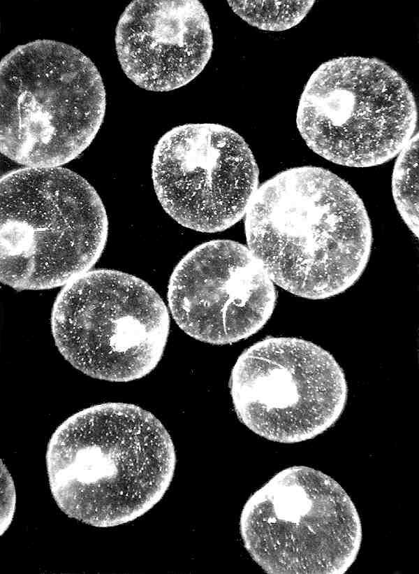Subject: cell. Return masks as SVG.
<instances>
[{"mask_svg":"<svg viewBox=\"0 0 419 574\" xmlns=\"http://www.w3.org/2000/svg\"><path fill=\"white\" fill-rule=\"evenodd\" d=\"M244 217L249 249L275 285L299 297L344 292L369 261L366 206L347 181L323 167L277 173L258 187Z\"/></svg>","mask_w":419,"mask_h":574,"instance_id":"6da1fadb","label":"cell"},{"mask_svg":"<svg viewBox=\"0 0 419 574\" xmlns=\"http://www.w3.org/2000/svg\"><path fill=\"white\" fill-rule=\"evenodd\" d=\"M177 457L161 421L110 402L71 415L52 435L46 466L53 498L71 518L98 528L133 522L163 497Z\"/></svg>","mask_w":419,"mask_h":574,"instance_id":"7a4b0ae2","label":"cell"},{"mask_svg":"<svg viewBox=\"0 0 419 574\" xmlns=\"http://www.w3.org/2000/svg\"><path fill=\"white\" fill-rule=\"evenodd\" d=\"M108 236L94 187L61 166L23 167L0 181V279L17 290L65 286L91 271Z\"/></svg>","mask_w":419,"mask_h":574,"instance_id":"3957f363","label":"cell"},{"mask_svg":"<svg viewBox=\"0 0 419 574\" xmlns=\"http://www.w3.org/2000/svg\"><path fill=\"white\" fill-rule=\"evenodd\" d=\"M106 93L94 62L57 41L20 45L0 63V150L31 168L79 157L104 119Z\"/></svg>","mask_w":419,"mask_h":574,"instance_id":"277c9868","label":"cell"},{"mask_svg":"<svg viewBox=\"0 0 419 574\" xmlns=\"http://www.w3.org/2000/svg\"><path fill=\"white\" fill-rule=\"evenodd\" d=\"M415 97L406 80L377 58L342 57L311 75L296 123L307 145L337 165L369 168L398 155L414 135Z\"/></svg>","mask_w":419,"mask_h":574,"instance_id":"5b68a950","label":"cell"},{"mask_svg":"<svg viewBox=\"0 0 419 574\" xmlns=\"http://www.w3.org/2000/svg\"><path fill=\"white\" fill-rule=\"evenodd\" d=\"M240 533L269 574H344L362 539L358 510L332 477L304 466L285 468L245 503Z\"/></svg>","mask_w":419,"mask_h":574,"instance_id":"8992f818","label":"cell"},{"mask_svg":"<svg viewBox=\"0 0 419 574\" xmlns=\"http://www.w3.org/2000/svg\"><path fill=\"white\" fill-rule=\"evenodd\" d=\"M51 329L59 352L75 368L93 378L126 382L159 363L170 315L143 280L117 270H91L58 294Z\"/></svg>","mask_w":419,"mask_h":574,"instance_id":"52a82bcc","label":"cell"},{"mask_svg":"<svg viewBox=\"0 0 419 574\" xmlns=\"http://www.w3.org/2000/svg\"><path fill=\"white\" fill-rule=\"evenodd\" d=\"M230 394L240 422L271 441L313 439L341 415L348 385L334 357L310 341L272 337L247 348L231 373Z\"/></svg>","mask_w":419,"mask_h":574,"instance_id":"ba28073f","label":"cell"},{"mask_svg":"<svg viewBox=\"0 0 419 574\" xmlns=\"http://www.w3.org/2000/svg\"><path fill=\"white\" fill-rule=\"evenodd\" d=\"M152 176L158 200L177 223L194 231H224L245 216L258 188V167L233 129L186 124L155 145Z\"/></svg>","mask_w":419,"mask_h":574,"instance_id":"9c48e42d","label":"cell"},{"mask_svg":"<svg viewBox=\"0 0 419 574\" xmlns=\"http://www.w3.org/2000/svg\"><path fill=\"white\" fill-rule=\"evenodd\" d=\"M168 301L174 320L187 335L226 345L264 327L275 308L277 292L247 246L214 240L193 248L177 264Z\"/></svg>","mask_w":419,"mask_h":574,"instance_id":"30bf717a","label":"cell"},{"mask_svg":"<svg viewBox=\"0 0 419 574\" xmlns=\"http://www.w3.org/2000/svg\"><path fill=\"white\" fill-rule=\"evenodd\" d=\"M115 41L126 76L152 92L191 82L213 50L210 17L198 0H134L119 17Z\"/></svg>","mask_w":419,"mask_h":574,"instance_id":"8fae6325","label":"cell"},{"mask_svg":"<svg viewBox=\"0 0 419 574\" xmlns=\"http://www.w3.org/2000/svg\"><path fill=\"white\" fill-rule=\"evenodd\" d=\"M396 208L411 233L418 237V133L398 154L391 180Z\"/></svg>","mask_w":419,"mask_h":574,"instance_id":"7c38bea8","label":"cell"},{"mask_svg":"<svg viewBox=\"0 0 419 574\" xmlns=\"http://www.w3.org/2000/svg\"><path fill=\"white\" fill-rule=\"evenodd\" d=\"M232 10L249 24L270 31L288 30L308 14L314 1L228 0Z\"/></svg>","mask_w":419,"mask_h":574,"instance_id":"4fadbf2b","label":"cell"}]
</instances>
